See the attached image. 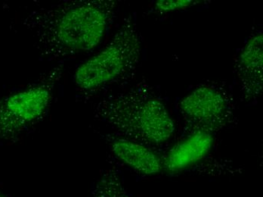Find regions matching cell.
Instances as JSON below:
<instances>
[{
	"label": "cell",
	"instance_id": "cell-1",
	"mask_svg": "<svg viewBox=\"0 0 263 197\" xmlns=\"http://www.w3.org/2000/svg\"><path fill=\"white\" fill-rule=\"evenodd\" d=\"M117 9L113 0L65 1L35 9L25 25L40 56L59 60L96 49L113 23Z\"/></svg>",
	"mask_w": 263,
	"mask_h": 197
},
{
	"label": "cell",
	"instance_id": "cell-2",
	"mask_svg": "<svg viewBox=\"0 0 263 197\" xmlns=\"http://www.w3.org/2000/svg\"><path fill=\"white\" fill-rule=\"evenodd\" d=\"M94 114L121 137L148 147L165 144L176 131L164 102L146 82L105 96L95 105Z\"/></svg>",
	"mask_w": 263,
	"mask_h": 197
},
{
	"label": "cell",
	"instance_id": "cell-3",
	"mask_svg": "<svg viewBox=\"0 0 263 197\" xmlns=\"http://www.w3.org/2000/svg\"><path fill=\"white\" fill-rule=\"evenodd\" d=\"M142 49L140 32L130 14L124 19L110 42L77 68L75 86L81 94L92 95L129 78L139 65Z\"/></svg>",
	"mask_w": 263,
	"mask_h": 197
},
{
	"label": "cell",
	"instance_id": "cell-4",
	"mask_svg": "<svg viewBox=\"0 0 263 197\" xmlns=\"http://www.w3.org/2000/svg\"><path fill=\"white\" fill-rule=\"evenodd\" d=\"M63 74L62 66L49 70L36 84L17 91L0 102V137L13 140L24 131L39 122L54 98L58 83Z\"/></svg>",
	"mask_w": 263,
	"mask_h": 197
},
{
	"label": "cell",
	"instance_id": "cell-5",
	"mask_svg": "<svg viewBox=\"0 0 263 197\" xmlns=\"http://www.w3.org/2000/svg\"><path fill=\"white\" fill-rule=\"evenodd\" d=\"M179 110L190 130L213 133L233 119L235 105L232 94L217 82L199 85L179 103Z\"/></svg>",
	"mask_w": 263,
	"mask_h": 197
},
{
	"label": "cell",
	"instance_id": "cell-6",
	"mask_svg": "<svg viewBox=\"0 0 263 197\" xmlns=\"http://www.w3.org/2000/svg\"><path fill=\"white\" fill-rule=\"evenodd\" d=\"M235 70L245 100H256L263 89V36L262 31L250 37L242 48Z\"/></svg>",
	"mask_w": 263,
	"mask_h": 197
},
{
	"label": "cell",
	"instance_id": "cell-7",
	"mask_svg": "<svg viewBox=\"0 0 263 197\" xmlns=\"http://www.w3.org/2000/svg\"><path fill=\"white\" fill-rule=\"evenodd\" d=\"M213 144L212 133L192 131L170 150L163 159V169L169 173H178L195 166L209 154Z\"/></svg>",
	"mask_w": 263,
	"mask_h": 197
},
{
	"label": "cell",
	"instance_id": "cell-8",
	"mask_svg": "<svg viewBox=\"0 0 263 197\" xmlns=\"http://www.w3.org/2000/svg\"><path fill=\"white\" fill-rule=\"evenodd\" d=\"M109 142L114 155L138 174L155 175L163 169V158L151 147L123 137H113Z\"/></svg>",
	"mask_w": 263,
	"mask_h": 197
},
{
	"label": "cell",
	"instance_id": "cell-9",
	"mask_svg": "<svg viewBox=\"0 0 263 197\" xmlns=\"http://www.w3.org/2000/svg\"><path fill=\"white\" fill-rule=\"evenodd\" d=\"M93 197H132L125 188L118 170H106L92 191Z\"/></svg>",
	"mask_w": 263,
	"mask_h": 197
},
{
	"label": "cell",
	"instance_id": "cell-10",
	"mask_svg": "<svg viewBox=\"0 0 263 197\" xmlns=\"http://www.w3.org/2000/svg\"><path fill=\"white\" fill-rule=\"evenodd\" d=\"M200 3L201 2L195 0H158L155 3V9L161 13H168L174 11L184 10Z\"/></svg>",
	"mask_w": 263,
	"mask_h": 197
},
{
	"label": "cell",
	"instance_id": "cell-11",
	"mask_svg": "<svg viewBox=\"0 0 263 197\" xmlns=\"http://www.w3.org/2000/svg\"><path fill=\"white\" fill-rule=\"evenodd\" d=\"M0 197H9L8 196H6V194H4V193H2V192H0Z\"/></svg>",
	"mask_w": 263,
	"mask_h": 197
}]
</instances>
